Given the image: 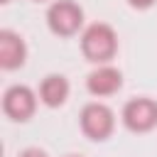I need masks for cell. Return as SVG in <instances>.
I'll list each match as a JSON object with an SVG mask.
<instances>
[{"label": "cell", "instance_id": "2", "mask_svg": "<svg viewBox=\"0 0 157 157\" xmlns=\"http://www.w3.org/2000/svg\"><path fill=\"white\" fill-rule=\"evenodd\" d=\"M47 25L59 37H71L83 25V10L71 0H56L47 10Z\"/></svg>", "mask_w": 157, "mask_h": 157}, {"label": "cell", "instance_id": "7", "mask_svg": "<svg viewBox=\"0 0 157 157\" xmlns=\"http://www.w3.org/2000/svg\"><path fill=\"white\" fill-rule=\"evenodd\" d=\"M120 86H123V74L113 66H98L86 78V88L93 96H113Z\"/></svg>", "mask_w": 157, "mask_h": 157}, {"label": "cell", "instance_id": "3", "mask_svg": "<svg viewBox=\"0 0 157 157\" xmlns=\"http://www.w3.org/2000/svg\"><path fill=\"white\" fill-rule=\"evenodd\" d=\"M115 128V115L103 103H88L81 110V130L91 140H105Z\"/></svg>", "mask_w": 157, "mask_h": 157}, {"label": "cell", "instance_id": "8", "mask_svg": "<svg viewBox=\"0 0 157 157\" xmlns=\"http://www.w3.org/2000/svg\"><path fill=\"white\" fill-rule=\"evenodd\" d=\"M69 96V81L61 76V74H49L44 76L42 86H39V98L44 105L49 108H59Z\"/></svg>", "mask_w": 157, "mask_h": 157}, {"label": "cell", "instance_id": "6", "mask_svg": "<svg viewBox=\"0 0 157 157\" xmlns=\"http://www.w3.org/2000/svg\"><path fill=\"white\" fill-rule=\"evenodd\" d=\"M27 56V47L22 42L20 34H15L12 29H2L0 32V66L2 69H17L25 64Z\"/></svg>", "mask_w": 157, "mask_h": 157}, {"label": "cell", "instance_id": "5", "mask_svg": "<svg viewBox=\"0 0 157 157\" xmlns=\"http://www.w3.org/2000/svg\"><path fill=\"white\" fill-rule=\"evenodd\" d=\"M37 108V96L27 86H10L2 96V110L12 120H29Z\"/></svg>", "mask_w": 157, "mask_h": 157}, {"label": "cell", "instance_id": "4", "mask_svg": "<svg viewBox=\"0 0 157 157\" xmlns=\"http://www.w3.org/2000/svg\"><path fill=\"white\" fill-rule=\"evenodd\" d=\"M123 123L132 132H150L157 125V103L152 98H132L123 108Z\"/></svg>", "mask_w": 157, "mask_h": 157}, {"label": "cell", "instance_id": "1", "mask_svg": "<svg viewBox=\"0 0 157 157\" xmlns=\"http://www.w3.org/2000/svg\"><path fill=\"white\" fill-rule=\"evenodd\" d=\"M81 52L88 61L108 64L118 52V37H115L113 27L105 22H93L91 27H86V32L81 37Z\"/></svg>", "mask_w": 157, "mask_h": 157}, {"label": "cell", "instance_id": "10", "mask_svg": "<svg viewBox=\"0 0 157 157\" xmlns=\"http://www.w3.org/2000/svg\"><path fill=\"white\" fill-rule=\"evenodd\" d=\"M20 157H47V152H42L39 147H29V150H25Z\"/></svg>", "mask_w": 157, "mask_h": 157}, {"label": "cell", "instance_id": "12", "mask_svg": "<svg viewBox=\"0 0 157 157\" xmlns=\"http://www.w3.org/2000/svg\"><path fill=\"white\" fill-rule=\"evenodd\" d=\"M37 2H39V0H37Z\"/></svg>", "mask_w": 157, "mask_h": 157}, {"label": "cell", "instance_id": "11", "mask_svg": "<svg viewBox=\"0 0 157 157\" xmlns=\"http://www.w3.org/2000/svg\"><path fill=\"white\" fill-rule=\"evenodd\" d=\"M2 2H7V0H2Z\"/></svg>", "mask_w": 157, "mask_h": 157}, {"label": "cell", "instance_id": "9", "mask_svg": "<svg viewBox=\"0 0 157 157\" xmlns=\"http://www.w3.org/2000/svg\"><path fill=\"white\" fill-rule=\"evenodd\" d=\"M132 7H137V10H147V7H152L155 5V0H128Z\"/></svg>", "mask_w": 157, "mask_h": 157}]
</instances>
